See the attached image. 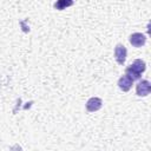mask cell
Masks as SVG:
<instances>
[{
    "mask_svg": "<svg viewBox=\"0 0 151 151\" xmlns=\"http://www.w3.org/2000/svg\"><path fill=\"white\" fill-rule=\"evenodd\" d=\"M146 68V65L145 63L142 60V59H136L125 71V74L127 77H130L132 80H137V79H140L142 77V73L145 71Z\"/></svg>",
    "mask_w": 151,
    "mask_h": 151,
    "instance_id": "cell-1",
    "label": "cell"
},
{
    "mask_svg": "<svg viewBox=\"0 0 151 151\" xmlns=\"http://www.w3.org/2000/svg\"><path fill=\"white\" fill-rule=\"evenodd\" d=\"M151 92V84L149 80H140L136 85V93L139 97H146Z\"/></svg>",
    "mask_w": 151,
    "mask_h": 151,
    "instance_id": "cell-2",
    "label": "cell"
},
{
    "mask_svg": "<svg viewBox=\"0 0 151 151\" xmlns=\"http://www.w3.org/2000/svg\"><path fill=\"white\" fill-rule=\"evenodd\" d=\"M126 54H127V51H126V47L122 44H118L116 47H114V58H116V61L119 64V65H123L126 60Z\"/></svg>",
    "mask_w": 151,
    "mask_h": 151,
    "instance_id": "cell-3",
    "label": "cell"
},
{
    "mask_svg": "<svg viewBox=\"0 0 151 151\" xmlns=\"http://www.w3.org/2000/svg\"><path fill=\"white\" fill-rule=\"evenodd\" d=\"M103 106V100L98 97H92L86 103V110L88 112H96Z\"/></svg>",
    "mask_w": 151,
    "mask_h": 151,
    "instance_id": "cell-4",
    "label": "cell"
},
{
    "mask_svg": "<svg viewBox=\"0 0 151 151\" xmlns=\"http://www.w3.org/2000/svg\"><path fill=\"white\" fill-rule=\"evenodd\" d=\"M146 42V37L143 33H132L130 35V44L134 47H142Z\"/></svg>",
    "mask_w": 151,
    "mask_h": 151,
    "instance_id": "cell-5",
    "label": "cell"
},
{
    "mask_svg": "<svg viewBox=\"0 0 151 151\" xmlns=\"http://www.w3.org/2000/svg\"><path fill=\"white\" fill-rule=\"evenodd\" d=\"M132 84H133V80H132L130 77H127L126 74L122 76V77L119 78V80H118V87H119L122 91H124V92H127V91L132 87Z\"/></svg>",
    "mask_w": 151,
    "mask_h": 151,
    "instance_id": "cell-6",
    "label": "cell"
},
{
    "mask_svg": "<svg viewBox=\"0 0 151 151\" xmlns=\"http://www.w3.org/2000/svg\"><path fill=\"white\" fill-rule=\"evenodd\" d=\"M72 5H73V1H71V0H58L57 2H54V8L61 11L68 6H72Z\"/></svg>",
    "mask_w": 151,
    "mask_h": 151,
    "instance_id": "cell-7",
    "label": "cell"
}]
</instances>
